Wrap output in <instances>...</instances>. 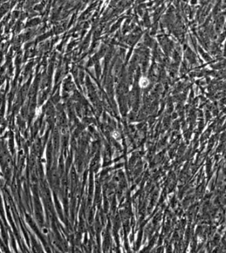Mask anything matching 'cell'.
Instances as JSON below:
<instances>
[{
  "label": "cell",
  "mask_w": 226,
  "mask_h": 253,
  "mask_svg": "<svg viewBox=\"0 0 226 253\" xmlns=\"http://www.w3.org/2000/svg\"><path fill=\"white\" fill-rule=\"evenodd\" d=\"M148 84H149V81L146 78H142L139 81V85H140L141 87H143V88H145V87L147 86Z\"/></svg>",
  "instance_id": "6da1fadb"
}]
</instances>
